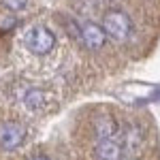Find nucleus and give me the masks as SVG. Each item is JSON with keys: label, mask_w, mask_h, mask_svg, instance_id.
<instances>
[{"label": "nucleus", "mask_w": 160, "mask_h": 160, "mask_svg": "<svg viewBox=\"0 0 160 160\" xmlns=\"http://www.w3.org/2000/svg\"><path fill=\"white\" fill-rule=\"evenodd\" d=\"M102 30L105 34L111 37L113 41L122 43L132 34V19L128 17V13L120 11V9H113V11H107L102 15Z\"/></svg>", "instance_id": "nucleus-1"}, {"label": "nucleus", "mask_w": 160, "mask_h": 160, "mask_svg": "<svg viewBox=\"0 0 160 160\" xmlns=\"http://www.w3.org/2000/svg\"><path fill=\"white\" fill-rule=\"evenodd\" d=\"M24 45L32 51L34 56H47L56 47V37L49 28L45 26H32L24 37Z\"/></svg>", "instance_id": "nucleus-2"}, {"label": "nucleus", "mask_w": 160, "mask_h": 160, "mask_svg": "<svg viewBox=\"0 0 160 160\" xmlns=\"http://www.w3.org/2000/svg\"><path fill=\"white\" fill-rule=\"evenodd\" d=\"M26 141V128L19 122H2L0 124V148L4 152H13V149L22 148Z\"/></svg>", "instance_id": "nucleus-3"}, {"label": "nucleus", "mask_w": 160, "mask_h": 160, "mask_svg": "<svg viewBox=\"0 0 160 160\" xmlns=\"http://www.w3.org/2000/svg\"><path fill=\"white\" fill-rule=\"evenodd\" d=\"M79 41L86 45L88 49L96 51V49H100V47L105 45L107 34H105V30H102L100 24L92 22V19H86V22L79 24Z\"/></svg>", "instance_id": "nucleus-4"}, {"label": "nucleus", "mask_w": 160, "mask_h": 160, "mask_svg": "<svg viewBox=\"0 0 160 160\" xmlns=\"http://www.w3.org/2000/svg\"><path fill=\"white\" fill-rule=\"evenodd\" d=\"M94 135L98 141H109V139H118L120 135V124L118 120L109 115V113H100L94 118Z\"/></svg>", "instance_id": "nucleus-5"}, {"label": "nucleus", "mask_w": 160, "mask_h": 160, "mask_svg": "<svg viewBox=\"0 0 160 160\" xmlns=\"http://www.w3.org/2000/svg\"><path fill=\"white\" fill-rule=\"evenodd\" d=\"M120 145H122V154L126 156H135V152L141 148L143 143V132L137 124H126L122 130H120Z\"/></svg>", "instance_id": "nucleus-6"}, {"label": "nucleus", "mask_w": 160, "mask_h": 160, "mask_svg": "<svg viewBox=\"0 0 160 160\" xmlns=\"http://www.w3.org/2000/svg\"><path fill=\"white\" fill-rule=\"evenodd\" d=\"M22 102H24V107L30 113H43V111H47V107H49L51 96H49V92H45L41 88H30V90L24 92Z\"/></svg>", "instance_id": "nucleus-7"}, {"label": "nucleus", "mask_w": 160, "mask_h": 160, "mask_svg": "<svg viewBox=\"0 0 160 160\" xmlns=\"http://www.w3.org/2000/svg\"><path fill=\"white\" fill-rule=\"evenodd\" d=\"M94 156H96V160H120L122 158V145H120L115 139L96 141V145H94Z\"/></svg>", "instance_id": "nucleus-8"}, {"label": "nucleus", "mask_w": 160, "mask_h": 160, "mask_svg": "<svg viewBox=\"0 0 160 160\" xmlns=\"http://www.w3.org/2000/svg\"><path fill=\"white\" fill-rule=\"evenodd\" d=\"M28 2L30 0H2V4L9 9V11H22L28 7Z\"/></svg>", "instance_id": "nucleus-9"}, {"label": "nucleus", "mask_w": 160, "mask_h": 160, "mask_svg": "<svg viewBox=\"0 0 160 160\" xmlns=\"http://www.w3.org/2000/svg\"><path fill=\"white\" fill-rule=\"evenodd\" d=\"M30 160H49V158H47V156H45V154H37V156H34V158H30Z\"/></svg>", "instance_id": "nucleus-10"}, {"label": "nucleus", "mask_w": 160, "mask_h": 160, "mask_svg": "<svg viewBox=\"0 0 160 160\" xmlns=\"http://www.w3.org/2000/svg\"><path fill=\"white\" fill-rule=\"evenodd\" d=\"M120 160H135V156H126V154H122V158Z\"/></svg>", "instance_id": "nucleus-11"}]
</instances>
